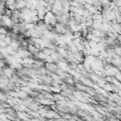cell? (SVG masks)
Masks as SVG:
<instances>
[{
    "label": "cell",
    "mask_w": 121,
    "mask_h": 121,
    "mask_svg": "<svg viewBox=\"0 0 121 121\" xmlns=\"http://www.w3.org/2000/svg\"><path fill=\"white\" fill-rule=\"evenodd\" d=\"M15 6H16V9L22 10L23 9H25L26 7V1H19V2H16Z\"/></svg>",
    "instance_id": "6da1fadb"
},
{
    "label": "cell",
    "mask_w": 121,
    "mask_h": 121,
    "mask_svg": "<svg viewBox=\"0 0 121 121\" xmlns=\"http://www.w3.org/2000/svg\"><path fill=\"white\" fill-rule=\"evenodd\" d=\"M99 3L101 5V7H109L110 3H111V0H99Z\"/></svg>",
    "instance_id": "7a4b0ae2"
},
{
    "label": "cell",
    "mask_w": 121,
    "mask_h": 121,
    "mask_svg": "<svg viewBox=\"0 0 121 121\" xmlns=\"http://www.w3.org/2000/svg\"><path fill=\"white\" fill-rule=\"evenodd\" d=\"M15 4H16V0H6V2H5L6 8H7V7H9V6L15 5Z\"/></svg>",
    "instance_id": "3957f363"
},
{
    "label": "cell",
    "mask_w": 121,
    "mask_h": 121,
    "mask_svg": "<svg viewBox=\"0 0 121 121\" xmlns=\"http://www.w3.org/2000/svg\"><path fill=\"white\" fill-rule=\"evenodd\" d=\"M94 1H99V0H94Z\"/></svg>",
    "instance_id": "277c9868"
}]
</instances>
